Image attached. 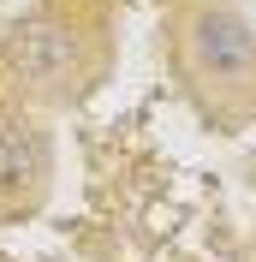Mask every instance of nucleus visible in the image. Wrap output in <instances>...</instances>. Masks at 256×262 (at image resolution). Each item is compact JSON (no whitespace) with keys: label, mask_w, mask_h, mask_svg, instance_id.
<instances>
[{"label":"nucleus","mask_w":256,"mask_h":262,"mask_svg":"<svg viewBox=\"0 0 256 262\" xmlns=\"http://www.w3.org/2000/svg\"><path fill=\"white\" fill-rule=\"evenodd\" d=\"M6 60L30 90H60L72 78V66H78V36L66 24H54V18H24L6 36Z\"/></svg>","instance_id":"f257e3e1"},{"label":"nucleus","mask_w":256,"mask_h":262,"mask_svg":"<svg viewBox=\"0 0 256 262\" xmlns=\"http://www.w3.org/2000/svg\"><path fill=\"white\" fill-rule=\"evenodd\" d=\"M191 54L203 66H215V72H244V66L256 60V36H250V24H244L239 12L208 6L191 24Z\"/></svg>","instance_id":"f03ea898"},{"label":"nucleus","mask_w":256,"mask_h":262,"mask_svg":"<svg viewBox=\"0 0 256 262\" xmlns=\"http://www.w3.org/2000/svg\"><path fill=\"white\" fill-rule=\"evenodd\" d=\"M42 161V137L24 119H0V185H24Z\"/></svg>","instance_id":"7ed1b4c3"}]
</instances>
